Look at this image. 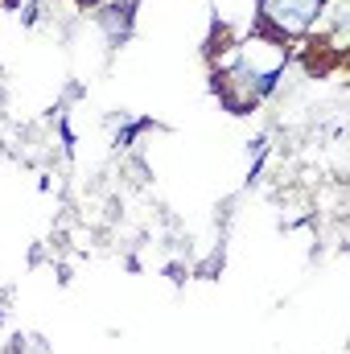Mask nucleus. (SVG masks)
<instances>
[{
    "label": "nucleus",
    "instance_id": "nucleus-1",
    "mask_svg": "<svg viewBox=\"0 0 350 354\" xmlns=\"http://www.w3.org/2000/svg\"><path fill=\"white\" fill-rule=\"evenodd\" d=\"M280 71H284V58L272 62V66H256L252 58H235L227 71H214V95L223 99V107L231 115H248L264 95L276 87Z\"/></svg>",
    "mask_w": 350,
    "mask_h": 354
},
{
    "label": "nucleus",
    "instance_id": "nucleus-2",
    "mask_svg": "<svg viewBox=\"0 0 350 354\" xmlns=\"http://www.w3.org/2000/svg\"><path fill=\"white\" fill-rule=\"evenodd\" d=\"M326 12V0H256V37L288 41L309 33Z\"/></svg>",
    "mask_w": 350,
    "mask_h": 354
},
{
    "label": "nucleus",
    "instance_id": "nucleus-3",
    "mask_svg": "<svg viewBox=\"0 0 350 354\" xmlns=\"http://www.w3.org/2000/svg\"><path fill=\"white\" fill-rule=\"evenodd\" d=\"M95 21H99V29L107 33V46H120V41H128V33H132V0L99 8V12H95Z\"/></svg>",
    "mask_w": 350,
    "mask_h": 354
},
{
    "label": "nucleus",
    "instance_id": "nucleus-4",
    "mask_svg": "<svg viewBox=\"0 0 350 354\" xmlns=\"http://www.w3.org/2000/svg\"><path fill=\"white\" fill-rule=\"evenodd\" d=\"M75 4H83V8H95V4H99V0H75Z\"/></svg>",
    "mask_w": 350,
    "mask_h": 354
}]
</instances>
